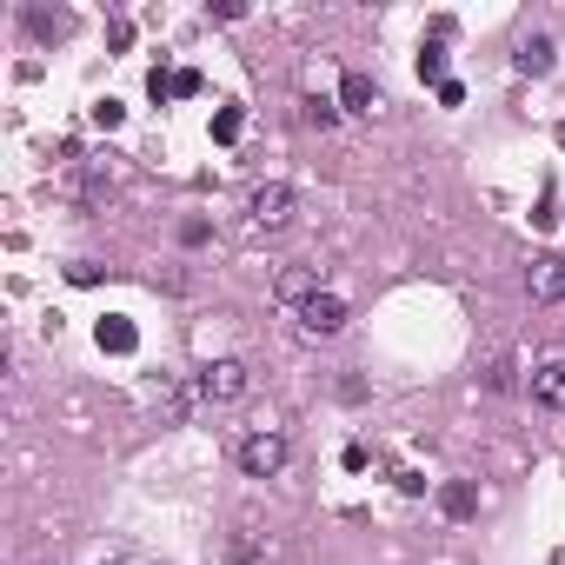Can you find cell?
<instances>
[{"instance_id":"15","label":"cell","mask_w":565,"mask_h":565,"mask_svg":"<svg viewBox=\"0 0 565 565\" xmlns=\"http://www.w3.org/2000/svg\"><path fill=\"white\" fill-rule=\"evenodd\" d=\"M307 120H313V127H333V120H340V107H333V100H307Z\"/></svg>"},{"instance_id":"4","label":"cell","mask_w":565,"mask_h":565,"mask_svg":"<svg viewBox=\"0 0 565 565\" xmlns=\"http://www.w3.org/2000/svg\"><path fill=\"white\" fill-rule=\"evenodd\" d=\"M340 327H347V300H340V294H313V300L300 307V333H307V340H333Z\"/></svg>"},{"instance_id":"1","label":"cell","mask_w":565,"mask_h":565,"mask_svg":"<svg viewBox=\"0 0 565 565\" xmlns=\"http://www.w3.org/2000/svg\"><path fill=\"white\" fill-rule=\"evenodd\" d=\"M294 206H300V200H294V186H287V180H266V186H253V193H246V220H253L259 233L294 226Z\"/></svg>"},{"instance_id":"7","label":"cell","mask_w":565,"mask_h":565,"mask_svg":"<svg viewBox=\"0 0 565 565\" xmlns=\"http://www.w3.org/2000/svg\"><path fill=\"white\" fill-rule=\"evenodd\" d=\"M532 399H539L545 413H565V360H545V366L532 373Z\"/></svg>"},{"instance_id":"12","label":"cell","mask_w":565,"mask_h":565,"mask_svg":"<svg viewBox=\"0 0 565 565\" xmlns=\"http://www.w3.org/2000/svg\"><path fill=\"white\" fill-rule=\"evenodd\" d=\"M67 28H74L67 14H47V8H28V34H34V41H61Z\"/></svg>"},{"instance_id":"13","label":"cell","mask_w":565,"mask_h":565,"mask_svg":"<svg viewBox=\"0 0 565 565\" xmlns=\"http://www.w3.org/2000/svg\"><path fill=\"white\" fill-rule=\"evenodd\" d=\"M134 347H140V333L127 320H100V353H134Z\"/></svg>"},{"instance_id":"6","label":"cell","mask_w":565,"mask_h":565,"mask_svg":"<svg viewBox=\"0 0 565 565\" xmlns=\"http://www.w3.org/2000/svg\"><path fill=\"white\" fill-rule=\"evenodd\" d=\"M273 294H279V300H287V307L300 313V307H307L313 294H327V287H320V273H313V266H279V279H273Z\"/></svg>"},{"instance_id":"11","label":"cell","mask_w":565,"mask_h":565,"mask_svg":"<svg viewBox=\"0 0 565 565\" xmlns=\"http://www.w3.org/2000/svg\"><path fill=\"white\" fill-rule=\"evenodd\" d=\"M512 61H519V74H532V81H539V74L552 67V41H545V34H532V41H519V54H512Z\"/></svg>"},{"instance_id":"2","label":"cell","mask_w":565,"mask_h":565,"mask_svg":"<svg viewBox=\"0 0 565 565\" xmlns=\"http://www.w3.org/2000/svg\"><path fill=\"white\" fill-rule=\"evenodd\" d=\"M193 399H200V406H233V399H246V366H239V360H213V366H200Z\"/></svg>"},{"instance_id":"16","label":"cell","mask_w":565,"mask_h":565,"mask_svg":"<svg viewBox=\"0 0 565 565\" xmlns=\"http://www.w3.org/2000/svg\"><path fill=\"white\" fill-rule=\"evenodd\" d=\"M486 386H492V393H505V386H512V360H492V373H486Z\"/></svg>"},{"instance_id":"8","label":"cell","mask_w":565,"mask_h":565,"mask_svg":"<svg viewBox=\"0 0 565 565\" xmlns=\"http://www.w3.org/2000/svg\"><path fill=\"white\" fill-rule=\"evenodd\" d=\"M340 107H347V114H380V87H373L366 74H347V81H340Z\"/></svg>"},{"instance_id":"10","label":"cell","mask_w":565,"mask_h":565,"mask_svg":"<svg viewBox=\"0 0 565 565\" xmlns=\"http://www.w3.org/2000/svg\"><path fill=\"white\" fill-rule=\"evenodd\" d=\"M439 512H446V519H472V512H479V492H472L466 479H452V486H439Z\"/></svg>"},{"instance_id":"14","label":"cell","mask_w":565,"mask_h":565,"mask_svg":"<svg viewBox=\"0 0 565 565\" xmlns=\"http://www.w3.org/2000/svg\"><path fill=\"white\" fill-rule=\"evenodd\" d=\"M419 81L426 87H446V47H419Z\"/></svg>"},{"instance_id":"3","label":"cell","mask_w":565,"mask_h":565,"mask_svg":"<svg viewBox=\"0 0 565 565\" xmlns=\"http://www.w3.org/2000/svg\"><path fill=\"white\" fill-rule=\"evenodd\" d=\"M239 472L246 479H279V472H287V439H279V433L239 439Z\"/></svg>"},{"instance_id":"9","label":"cell","mask_w":565,"mask_h":565,"mask_svg":"<svg viewBox=\"0 0 565 565\" xmlns=\"http://www.w3.org/2000/svg\"><path fill=\"white\" fill-rule=\"evenodd\" d=\"M153 406H160V419H167V426H180V419L193 413V393H186V386H173V380H160V386H153Z\"/></svg>"},{"instance_id":"5","label":"cell","mask_w":565,"mask_h":565,"mask_svg":"<svg viewBox=\"0 0 565 565\" xmlns=\"http://www.w3.org/2000/svg\"><path fill=\"white\" fill-rule=\"evenodd\" d=\"M525 294H532L539 307H558V300H565V259H558V253H545V259L525 266Z\"/></svg>"}]
</instances>
